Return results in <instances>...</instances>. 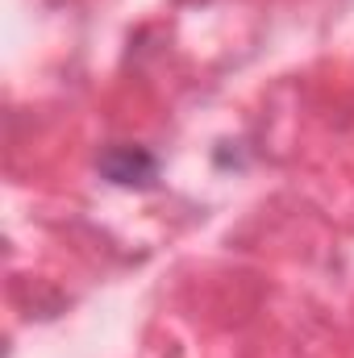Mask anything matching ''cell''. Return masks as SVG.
Listing matches in <instances>:
<instances>
[{
	"instance_id": "6da1fadb",
	"label": "cell",
	"mask_w": 354,
	"mask_h": 358,
	"mask_svg": "<svg viewBox=\"0 0 354 358\" xmlns=\"http://www.w3.org/2000/svg\"><path fill=\"white\" fill-rule=\"evenodd\" d=\"M100 171L113 183H121V187H150L155 176H159V163L138 146H117V150H108L100 159Z\"/></svg>"
}]
</instances>
